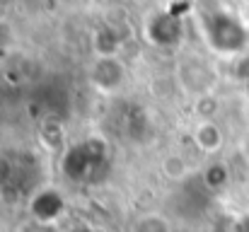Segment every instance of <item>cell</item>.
Instances as JSON below:
<instances>
[{"label": "cell", "mask_w": 249, "mask_h": 232, "mask_svg": "<svg viewBox=\"0 0 249 232\" xmlns=\"http://www.w3.org/2000/svg\"><path fill=\"white\" fill-rule=\"evenodd\" d=\"M228 181H230V169H228V164L213 162V164H208V167L203 169V184H206L211 191H218V189L228 186Z\"/></svg>", "instance_id": "11"}, {"label": "cell", "mask_w": 249, "mask_h": 232, "mask_svg": "<svg viewBox=\"0 0 249 232\" xmlns=\"http://www.w3.org/2000/svg\"><path fill=\"white\" fill-rule=\"evenodd\" d=\"M162 174L169 181H184L189 177V164L181 155H167L162 160Z\"/></svg>", "instance_id": "12"}, {"label": "cell", "mask_w": 249, "mask_h": 232, "mask_svg": "<svg viewBox=\"0 0 249 232\" xmlns=\"http://www.w3.org/2000/svg\"><path fill=\"white\" fill-rule=\"evenodd\" d=\"M181 17L174 15V12H160L155 15L148 27H145V34L148 39L155 44V46H162V49H172L181 41Z\"/></svg>", "instance_id": "6"}, {"label": "cell", "mask_w": 249, "mask_h": 232, "mask_svg": "<svg viewBox=\"0 0 249 232\" xmlns=\"http://www.w3.org/2000/svg\"><path fill=\"white\" fill-rule=\"evenodd\" d=\"M179 82L194 97H203V94H213L215 75L203 61H186L179 68Z\"/></svg>", "instance_id": "7"}, {"label": "cell", "mask_w": 249, "mask_h": 232, "mask_svg": "<svg viewBox=\"0 0 249 232\" xmlns=\"http://www.w3.org/2000/svg\"><path fill=\"white\" fill-rule=\"evenodd\" d=\"M237 232H249V213L237 218Z\"/></svg>", "instance_id": "17"}, {"label": "cell", "mask_w": 249, "mask_h": 232, "mask_svg": "<svg viewBox=\"0 0 249 232\" xmlns=\"http://www.w3.org/2000/svg\"><path fill=\"white\" fill-rule=\"evenodd\" d=\"M196 114L201 121H215V114H218V99L213 94H203V97H196Z\"/></svg>", "instance_id": "14"}, {"label": "cell", "mask_w": 249, "mask_h": 232, "mask_svg": "<svg viewBox=\"0 0 249 232\" xmlns=\"http://www.w3.org/2000/svg\"><path fill=\"white\" fill-rule=\"evenodd\" d=\"M194 143L201 153L213 155L218 153L225 143V133L220 128L218 121H198L196 128H194Z\"/></svg>", "instance_id": "8"}, {"label": "cell", "mask_w": 249, "mask_h": 232, "mask_svg": "<svg viewBox=\"0 0 249 232\" xmlns=\"http://www.w3.org/2000/svg\"><path fill=\"white\" fill-rule=\"evenodd\" d=\"M39 136H41V141H44L51 150H56V148L63 145V128H61V124H56V121H46V124H41Z\"/></svg>", "instance_id": "13"}, {"label": "cell", "mask_w": 249, "mask_h": 232, "mask_svg": "<svg viewBox=\"0 0 249 232\" xmlns=\"http://www.w3.org/2000/svg\"><path fill=\"white\" fill-rule=\"evenodd\" d=\"M124 77H126V68H124V63L116 56H104V58L97 56V61H94V66L89 71L92 85L99 92H104V94L116 92L124 85Z\"/></svg>", "instance_id": "5"}, {"label": "cell", "mask_w": 249, "mask_h": 232, "mask_svg": "<svg viewBox=\"0 0 249 232\" xmlns=\"http://www.w3.org/2000/svg\"><path fill=\"white\" fill-rule=\"evenodd\" d=\"M36 174V160L29 153H19L17 160L10 153H0V194L2 196H22L24 181H34Z\"/></svg>", "instance_id": "3"}, {"label": "cell", "mask_w": 249, "mask_h": 232, "mask_svg": "<svg viewBox=\"0 0 249 232\" xmlns=\"http://www.w3.org/2000/svg\"><path fill=\"white\" fill-rule=\"evenodd\" d=\"M119 46H121V36H119L116 29H111V27L97 29V34H94V51H97V56H102V58L104 56H116Z\"/></svg>", "instance_id": "10"}, {"label": "cell", "mask_w": 249, "mask_h": 232, "mask_svg": "<svg viewBox=\"0 0 249 232\" xmlns=\"http://www.w3.org/2000/svg\"><path fill=\"white\" fill-rule=\"evenodd\" d=\"M206 41L218 54H240L247 44V29L242 22L228 12H213L203 22Z\"/></svg>", "instance_id": "2"}, {"label": "cell", "mask_w": 249, "mask_h": 232, "mask_svg": "<svg viewBox=\"0 0 249 232\" xmlns=\"http://www.w3.org/2000/svg\"><path fill=\"white\" fill-rule=\"evenodd\" d=\"M61 169L75 184H102L109 174L107 141L99 136H89L80 143L68 145L63 153Z\"/></svg>", "instance_id": "1"}, {"label": "cell", "mask_w": 249, "mask_h": 232, "mask_svg": "<svg viewBox=\"0 0 249 232\" xmlns=\"http://www.w3.org/2000/svg\"><path fill=\"white\" fill-rule=\"evenodd\" d=\"M66 213V198L61 191L51 189V186H39L32 196H29V215L39 223H49L56 225Z\"/></svg>", "instance_id": "4"}, {"label": "cell", "mask_w": 249, "mask_h": 232, "mask_svg": "<svg viewBox=\"0 0 249 232\" xmlns=\"http://www.w3.org/2000/svg\"><path fill=\"white\" fill-rule=\"evenodd\" d=\"M68 232H107V230H99V228H92L87 223H80V225H73Z\"/></svg>", "instance_id": "16"}, {"label": "cell", "mask_w": 249, "mask_h": 232, "mask_svg": "<svg viewBox=\"0 0 249 232\" xmlns=\"http://www.w3.org/2000/svg\"><path fill=\"white\" fill-rule=\"evenodd\" d=\"M131 232H172V223L162 213H141L133 223H131Z\"/></svg>", "instance_id": "9"}, {"label": "cell", "mask_w": 249, "mask_h": 232, "mask_svg": "<svg viewBox=\"0 0 249 232\" xmlns=\"http://www.w3.org/2000/svg\"><path fill=\"white\" fill-rule=\"evenodd\" d=\"M17 232H58V230H56V225H49V223H39V220L29 218L27 223H22V225H19V230H17Z\"/></svg>", "instance_id": "15"}]
</instances>
